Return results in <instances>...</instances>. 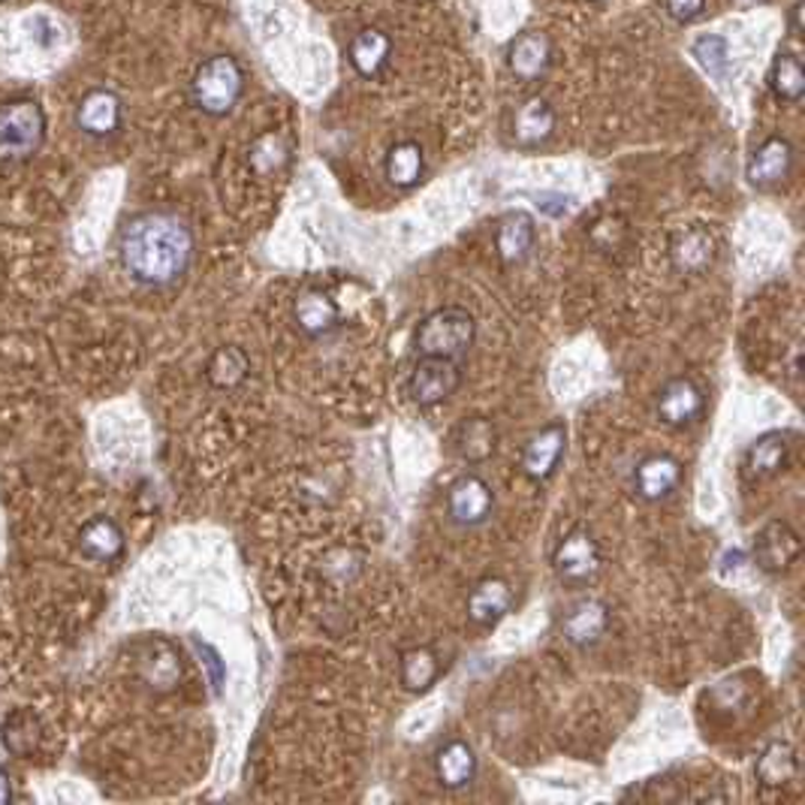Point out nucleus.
Segmentation results:
<instances>
[{"label": "nucleus", "instance_id": "obj_1", "mask_svg": "<svg viewBox=\"0 0 805 805\" xmlns=\"http://www.w3.org/2000/svg\"><path fill=\"white\" fill-rule=\"evenodd\" d=\"M119 257L136 284L163 291L179 284L194 263V233L172 212H142L121 226Z\"/></svg>", "mask_w": 805, "mask_h": 805}, {"label": "nucleus", "instance_id": "obj_2", "mask_svg": "<svg viewBox=\"0 0 805 805\" xmlns=\"http://www.w3.org/2000/svg\"><path fill=\"white\" fill-rule=\"evenodd\" d=\"M45 121L43 106L31 98H16L0 103V170L22 166L43 149Z\"/></svg>", "mask_w": 805, "mask_h": 805}, {"label": "nucleus", "instance_id": "obj_3", "mask_svg": "<svg viewBox=\"0 0 805 805\" xmlns=\"http://www.w3.org/2000/svg\"><path fill=\"white\" fill-rule=\"evenodd\" d=\"M245 91V73L233 54H212L208 61L196 67L191 79V103L203 115L224 119L238 106Z\"/></svg>", "mask_w": 805, "mask_h": 805}, {"label": "nucleus", "instance_id": "obj_4", "mask_svg": "<svg viewBox=\"0 0 805 805\" xmlns=\"http://www.w3.org/2000/svg\"><path fill=\"white\" fill-rule=\"evenodd\" d=\"M477 323L465 308H438L417 326L414 347L419 356H440V359H462L473 347Z\"/></svg>", "mask_w": 805, "mask_h": 805}, {"label": "nucleus", "instance_id": "obj_5", "mask_svg": "<svg viewBox=\"0 0 805 805\" xmlns=\"http://www.w3.org/2000/svg\"><path fill=\"white\" fill-rule=\"evenodd\" d=\"M462 387V368L456 359H440V356H419L417 366L408 377V396L419 408H435L447 398L456 396Z\"/></svg>", "mask_w": 805, "mask_h": 805}, {"label": "nucleus", "instance_id": "obj_6", "mask_svg": "<svg viewBox=\"0 0 805 805\" xmlns=\"http://www.w3.org/2000/svg\"><path fill=\"white\" fill-rule=\"evenodd\" d=\"M601 547H598V540L585 528L570 531L556 547V556H552V568H556L564 585H589L601 573Z\"/></svg>", "mask_w": 805, "mask_h": 805}, {"label": "nucleus", "instance_id": "obj_7", "mask_svg": "<svg viewBox=\"0 0 805 805\" xmlns=\"http://www.w3.org/2000/svg\"><path fill=\"white\" fill-rule=\"evenodd\" d=\"M492 507H495V495L489 489L483 477H477V473H465L459 477L456 483L450 486V492H447V513L456 526L462 528H473V526H483L486 519L492 516Z\"/></svg>", "mask_w": 805, "mask_h": 805}, {"label": "nucleus", "instance_id": "obj_8", "mask_svg": "<svg viewBox=\"0 0 805 805\" xmlns=\"http://www.w3.org/2000/svg\"><path fill=\"white\" fill-rule=\"evenodd\" d=\"M124 121V103L115 91L109 88H94L75 106V128L82 130L91 140H109L115 136Z\"/></svg>", "mask_w": 805, "mask_h": 805}, {"label": "nucleus", "instance_id": "obj_9", "mask_svg": "<svg viewBox=\"0 0 805 805\" xmlns=\"http://www.w3.org/2000/svg\"><path fill=\"white\" fill-rule=\"evenodd\" d=\"M799 552H803V540L782 519L763 526L757 531V537H754V561L766 573H782V570H787L799 559Z\"/></svg>", "mask_w": 805, "mask_h": 805}, {"label": "nucleus", "instance_id": "obj_10", "mask_svg": "<svg viewBox=\"0 0 805 805\" xmlns=\"http://www.w3.org/2000/svg\"><path fill=\"white\" fill-rule=\"evenodd\" d=\"M703 414V389L691 377H673L658 393V419L670 429L697 422Z\"/></svg>", "mask_w": 805, "mask_h": 805}, {"label": "nucleus", "instance_id": "obj_11", "mask_svg": "<svg viewBox=\"0 0 805 805\" xmlns=\"http://www.w3.org/2000/svg\"><path fill=\"white\" fill-rule=\"evenodd\" d=\"M568 447V429L564 422H549L547 429H540L534 438L528 440L526 452H522V471L528 480L543 483L559 468L561 456Z\"/></svg>", "mask_w": 805, "mask_h": 805}, {"label": "nucleus", "instance_id": "obj_12", "mask_svg": "<svg viewBox=\"0 0 805 805\" xmlns=\"http://www.w3.org/2000/svg\"><path fill=\"white\" fill-rule=\"evenodd\" d=\"M791 170H794V145L784 140V136H770L752 154L745 175H748L752 187L770 191V187H778L791 175Z\"/></svg>", "mask_w": 805, "mask_h": 805}, {"label": "nucleus", "instance_id": "obj_13", "mask_svg": "<svg viewBox=\"0 0 805 805\" xmlns=\"http://www.w3.org/2000/svg\"><path fill=\"white\" fill-rule=\"evenodd\" d=\"M670 263L682 275H703L715 263V238L706 226H685L670 238Z\"/></svg>", "mask_w": 805, "mask_h": 805}, {"label": "nucleus", "instance_id": "obj_14", "mask_svg": "<svg viewBox=\"0 0 805 805\" xmlns=\"http://www.w3.org/2000/svg\"><path fill=\"white\" fill-rule=\"evenodd\" d=\"M507 67L519 82H537L552 67V43L547 33L526 31L516 37L507 49Z\"/></svg>", "mask_w": 805, "mask_h": 805}, {"label": "nucleus", "instance_id": "obj_15", "mask_svg": "<svg viewBox=\"0 0 805 805\" xmlns=\"http://www.w3.org/2000/svg\"><path fill=\"white\" fill-rule=\"evenodd\" d=\"M607 631H610V607L603 601H594V598L573 603L568 615L561 619V634H564V640L570 645H580V649L601 643Z\"/></svg>", "mask_w": 805, "mask_h": 805}, {"label": "nucleus", "instance_id": "obj_16", "mask_svg": "<svg viewBox=\"0 0 805 805\" xmlns=\"http://www.w3.org/2000/svg\"><path fill=\"white\" fill-rule=\"evenodd\" d=\"M75 547H79V552H82L88 561L112 564V561L121 559V552H124V531H121L119 522H112L109 516H94V519H88L85 526L79 528Z\"/></svg>", "mask_w": 805, "mask_h": 805}, {"label": "nucleus", "instance_id": "obj_17", "mask_svg": "<svg viewBox=\"0 0 805 805\" xmlns=\"http://www.w3.org/2000/svg\"><path fill=\"white\" fill-rule=\"evenodd\" d=\"M787 452H791L787 435H784V431H766V435H761V438L754 440L752 447L745 450V459H742V477H745L748 483H763V480H770V477H775V473L784 468Z\"/></svg>", "mask_w": 805, "mask_h": 805}, {"label": "nucleus", "instance_id": "obj_18", "mask_svg": "<svg viewBox=\"0 0 805 805\" xmlns=\"http://www.w3.org/2000/svg\"><path fill=\"white\" fill-rule=\"evenodd\" d=\"M293 320L308 338H323L338 329L342 312L329 293L323 291H302L293 302Z\"/></svg>", "mask_w": 805, "mask_h": 805}, {"label": "nucleus", "instance_id": "obj_19", "mask_svg": "<svg viewBox=\"0 0 805 805\" xmlns=\"http://www.w3.org/2000/svg\"><path fill=\"white\" fill-rule=\"evenodd\" d=\"M682 483V465L673 456H649L636 465L634 486L643 501H664Z\"/></svg>", "mask_w": 805, "mask_h": 805}, {"label": "nucleus", "instance_id": "obj_20", "mask_svg": "<svg viewBox=\"0 0 805 805\" xmlns=\"http://www.w3.org/2000/svg\"><path fill=\"white\" fill-rule=\"evenodd\" d=\"M510 607H513V589H510V582L498 580V577L477 582L468 594V619L480 628H492L501 622Z\"/></svg>", "mask_w": 805, "mask_h": 805}, {"label": "nucleus", "instance_id": "obj_21", "mask_svg": "<svg viewBox=\"0 0 805 805\" xmlns=\"http://www.w3.org/2000/svg\"><path fill=\"white\" fill-rule=\"evenodd\" d=\"M537 242V230L531 215L526 212H510L501 217L498 233H495V247H498V257L505 259L507 266H519L531 257Z\"/></svg>", "mask_w": 805, "mask_h": 805}, {"label": "nucleus", "instance_id": "obj_22", "mask_svg": "<svg viewBox=\"0 0 805 805\" xmlns=\"http://www.w3.org/2000/svg\"><path fill=\"white\" fill-rule=\"evenodd\" d=\"M43 740V721L37 719L31 709H16V712H10L7 721H3V727H0L3 748L16 754V757H33V754H40Z\"/></svg>", "mask_w": 805, "mask_h": 805}, {"label": "nucleus", "instance_id": "obj_23", "mask_svg": "<svg viewBox=\"0 0 805 805\" xmlns=\"http://www.w3.org/2000/svg\"><path fill=\"white\" fill-rule=\"evenodd\" d=\"M347 54H350V64H354L356 73L363 75V79H375V75L387 70L389 54H393V40L380 28H366V31H359L350 40Z\"/></svg>", "mask_w": 805, "mask_h": 805}, {"label": "nucleus", "instance_id": "obj_24", "mask_svg": "<svg viewBox=\"0 0 805 805\" xmlns=\"http://www.w3.org/2000/svg\"><path fill=\"white\" fill-rule=\"evenodd\" d=\"M435 775L450 791L468 787L477 775V754L471 745L462 740H450L447 745H440L435 754Z\"/></svg>", "mask_w": 805, "mask_h": 805}, {"label": "nucleus", "instance_id": "obj_25", "mask_svg": "<svg viewBox=\"0 0 805 805\" xmlns=\"http://www.w3.org/2000/svg\"><path fill=\"white\" fill-rule=\"evenodd\" d=\"M495 447H498V431L489 419L471 417L462 419L456 431H452V450L459 459L471 465H480L486 459H492Z\"/></svg>", "mask_w": 805, "mask_h": 805}, {"label": "nucleus", "instance_id": "obj_26", "mask_svg": "<svg viewBox=\"0 0 805 805\" xmlns=\"http://www.w3.org/2000/svg\"><path fill=\"white\" fill-rule=\"evenodd\" d=\"M556 133V109L549 106L547 100L531 98L528 103L516 109L513 119V140L526 149H534L540 142H547Z\"/></svg>", "mask_w": 805, "mask_h": 805}, {"label": "nucleus", "instance_id": "obj_27", "mask_svg": "<svg viewBox=\"0 0 805 805\" xmlns=\"http://www.w3.org/2000/svg\"><path fill=\"white\" fill-rule=\"evenodd\" d=\"M426 170V157L419 142H396L387 151V161H384V172H387V182L398 191H410L414 184H419Z\"/></svg>", "mask_w": 805, "mask_h": 805}, {"label": "nucleus", "instance_id": "obj_28", "mask_svg": "<svg viewBox=\"0 0 805 805\" xmlns=\"http://www.w3.org/2000/svg\"><path fill=\"white\" fill-rule=\"evenodd\" d=\"M799 773V757H796V748L791 742H770L763 748L761 761H757V778L766 787H782L787 784L794 775Z\"/></svg>", "mask_w": 805, "mask_h": 805}, {"label": "nucleus", "instance_id": "obj_29", "mask_svg": "<svg viewBox=\"0 0 805 805\" xmlns=\"http://www.w3.org/2000/svg\"><path fill=\"white\" fill-rule=\"evenodd\" d=\"M251 371V359L242 347H233V344H226V347H217L212 359H208V366H205V377H208V384L217 389H233L238 387L242 380L247 377Z\"/></svg>", "mask_w": 805, "mask_h": 805}, {"label": "nucleus", "instance_id": "obj_30", "mask_svg": "<svg viewBox=\"0 0 805 805\" xmlns=\"http://www.w3.org/2000/svg\"><path fill=\"white\" fill-rule=\"evenodd\" d=\"M770 88L773 94L784 103H796L805 94V70L803 61L791 52L775 54L773 67H770Z\"/></svg>", "mask_w": 805, "mask_h": 805}, {"label": "nucleus", "instance_id": "obj_31", "mask_svg": "<svg viewBox=\"0 0 805 805\" xmlns=\"http://www.w3.org/2000/svg\"><path fill=\"white\" fill-rule=\"evenodd\" d=\"M440 673V664H438V655L426 649V645H419V649H408L405 655H401V664H398V676H401V685L408 687V691H429L435 685V679Z\"/></svg>", "mask_w": 805, "mask_h": 805}, {"label": "nucleus", "instance_id": "obj_32", "mask_svg": "<svg viewBox=\"0 0 805 805\" xmlns=\"http://www.w3.org/2000/svg\"><path fill=\"white\" fill-rule=\"evenodd\" d=\"M291 163V142L281 133H263L247 151V166L257 175H275Z\"/></svg>", "mask_w": 805, "mask_h": 805}, {"label": "nucleus", "instance_id": "obj_33", "mask_svg": "<svg viewBox=\"0 0 805 805\" xmlns=\"http://www.w3.org/2000/svg\"><path fill=\"white\" fill-rule=\"evenodd\" d=\"M142 676L149 679L154 687H163V691L175 687L179 679H182L179 655L166 643H151L149 652H145V661H142Z\"/></svg>", "mask_w": 805, "mask_h": 805}, {"label": "nucleus", "instance_id": "obj_34", "mask_svg": "<svg viewBox=\"0 0 805 805\" xmlns=\"http://www.w3.org/2000/svg\"><path fill=\"white\" fill-rule=\"evenodd\" d=\"M694 58L700 61V67L706 70L709 75H721L727 73V64H731V49H727V40L721 33H700L694 40Z\"/></svg>", "mask_w": 805, "mask_h": 805}, {"label": "nucleus", "instance_id": "obj_35", "mask_svg": "<svg viewBox=\"0 0 805 805\" xmlns=\"http://www.w3.org/2000/svg\"><path fill=\"white\" fill-rule=\"evenodd\" d=\"M194 649H196V655L203 658V666H205V673H208V682H212V691L215 694H221V685H224V661H221V655H217L215 649L208 643H203V640H194Z\"/></svg>", "mask_w": 805, "mask_h": 805}, {"label": "nucleus", "instance_id": "obj_36", "mask_svg": "<svg viewBox=\"0 0 805 805\" xmlns=\"http://www.w3.org/2000/svg\"><path fill=\"white\" fill-rule=\"evenodd\" d=\"M666 12L676 19V22H694L700 12L706 10V0H664Z\"/></svg>", "mask_w": 805, "mask_h": 805}, {"label": "nucleus", "instance_id": "obj_37", "mask_svg": "<svg viewBox=\"0 0 805 805\" xmlns=\"http://www.w3.org/2000/svg\"><path fill=\"white\" fill-rule=\"evenodd\" d=\"M12 803V782H10V773L0 766V805Z\"/></svg>", "mask_w": 805, "mask_h": 805}, {"label": "nucleus", "instance_id": "obj_38", "mask_svg": "<svg viewBox=\"0 0 805 805\" xmlns=\"http://www.w3.org/2000/svg\"><path fill=\"white\" fill-rule=\"evenodd\" d=\"M791 31L794 33L803 31V0H796L794 10H791Z\"/></svg>", "mask_w": 805, "mask_h": 805}, {"label": "nucleus", "instance_id": "obj_39", "mask_svg": "<svg viewBox=\"0 0 805 805\" xmlns=\"http://www.w3.org/2000/svg\"><path fill=\"white\" fill-rule=\"evenodd\" d=\"M742 7H748V3H757V0H740Z\"/></svg>", "mask_w": 805, "mask_h": 805}, {"label": "nucleus", "instance_id": "obj_40", "mask_svg": "<svg viewBox=\"0 0 805 805\" xmlns=\"http://www.w3.org/2000/svg\"><path fill=\"white\" fill-rule=\"evenodd\" d=\"M0 3H3V0H0Z\"/></svg>", "mask_w": 805, "mask_h": 805}]
</instances>
